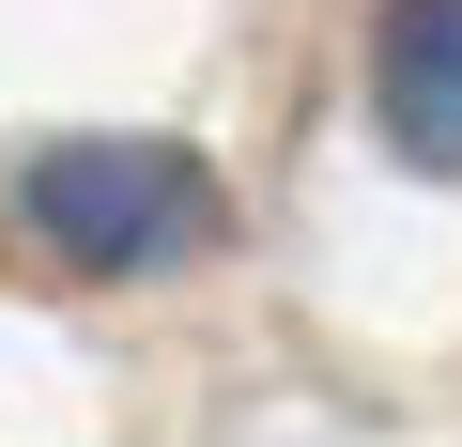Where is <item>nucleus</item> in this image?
<instances>
[{
  "mask_svg": "<svg viewBox=\"0 0 462 447\" xmlns=\"http://www.w3.org/2000/svg\"><path fill=\"white\" fill-rule=\"evenodd\" d=\"M16 216L78 278H154V263L216 247V170L185 139H47L16 170Z\"/></svg>",
  "mask_w": 462,
  "mask_h": 447,
  "instance_id": "nucleus-1",
  "label": "nucleus"
},
{
  "mask_svg": "<svg viewBox=\"0 0 462 447\" xmlns=\"http://www.w3.org/2000/svg\"><path fill=\"white\" fill-rule=\"evenodd\" d=\"M370 108H385V154H401V170L462 185V0H385Z\"/></svg>",
  "mask_w": 462,
  "mask_h": 447,
  "instance_id": "nucleus-2",
  "label": "nucleus"
}]
</instances>
